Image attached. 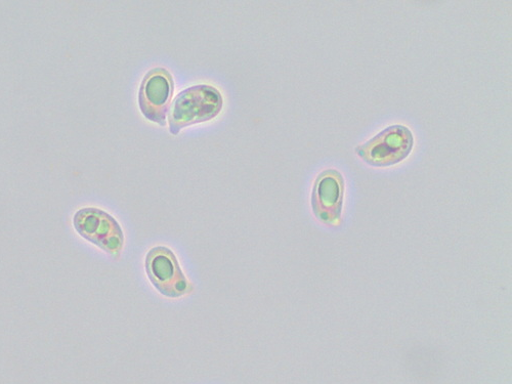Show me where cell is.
Returning <instances> with one entry per match:
<instances>
[{"label": "cell", "instance_id": "277c9868", "mask_svg": "<svg viewBox=\"0 0 512 384\" xmlns=\"http://www.w3.org/2000/svg\"><path fill=\"white\" fill-rule=\"evenodd\" d=\"M174 93L175 80L172 73L162 67L148 71L139 92V107L144 117L165 126Z\"/></svg>", "mask_w": 512, "mask_h": 384}, {"label": "cell", "instance_id": "5b68a950", "mask_svg": "<svg viewBox=\"0 0 512 384\" xmlns=\"http://www.w3.org/2000/svg\"><path fill=\"white\" fill-rule=\"evenodd\" d=\"M146 272L153 286L166 297L178 298L192 290L176 254L165 246L154 247L148 252Z\"/></svg>", "mask_w": 512, "mask_h": 384}, {"label": "cell", "instance_id": "7a4b0ae2", "mask_svg": "<svg viewBox=\"0 0 512 384\" xmlns=\"http://www.w3.org/2000/svg\"><path fill=\"white\" fill-rule=\"evenodd\" d=\"M414 148V135L409 127L396 124L356 148V154L374 167H389L403 162Z\"/></svg>", "mask_w": 512, "mask_h": 384}, {"label": "cell", "instance_id": "8992f818", "mask_svg": "<svg viewBox=\"0 0 512 384\" xmlns=\"http://www.w3.org/2000/svg\"><path fill=\"white\" fill-rule=\"evenodd\" d=\"M346 183L336 169H326L316 179L312 208L316 219L325 225H337L343 215Z\"/></svg>", "mask_w": 512, "mask_h": 384}, {"label": "cell", "instance_id": "3957f363", "mask_svg": "<svg viewBox=\"0 0 512 384\" xmlns=\"http://www.w3.org/2000/svg\"><path fill=\"white\" fill-rule=\"evenodd\" d=\"M73 226L76 232L112 258H118L124 245V234L118 222L106 211L88 207L75 213Z\"/></svg>", "mask_w": 512, "mask_h": 384}, {"label": "cell", "instance_id": "6da1fadb", "mask_svg": "<svg viewBox=\"0 0 512 384\" xmlns=\"http://www.w3.org/2000/svg\"><path fill=\"white\" fill-rule=\"evenodd\" d=\"M224 99L211 85L199 84L181 92L167 115L169 133L177 136L184 128L216 118L223 110Z\"/></svg>", "mask_w": 512, "mask_h": 384}]
</instances>
